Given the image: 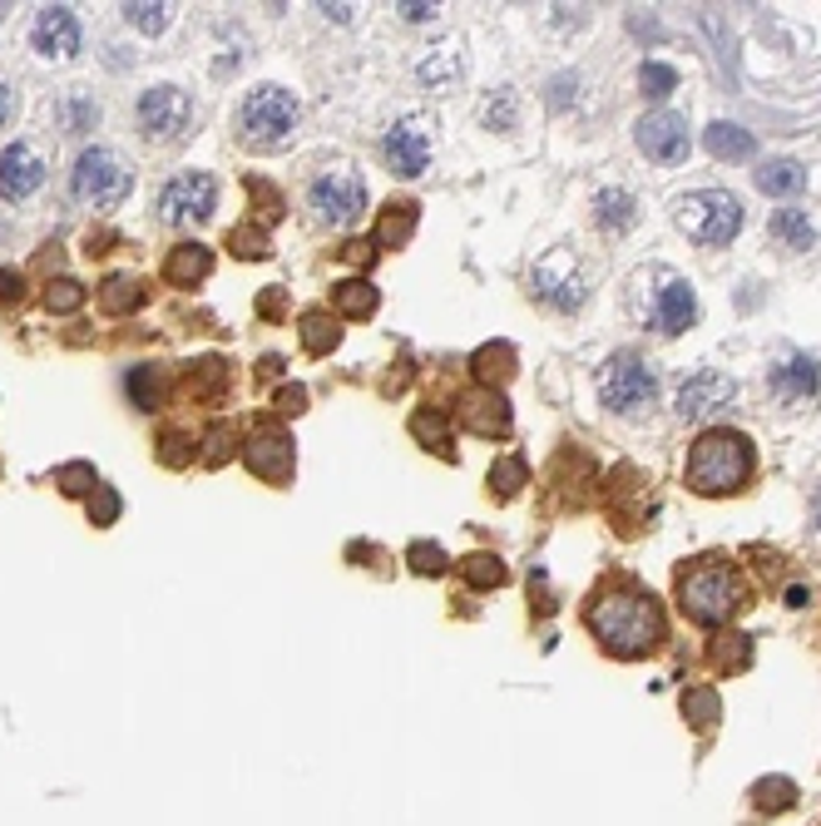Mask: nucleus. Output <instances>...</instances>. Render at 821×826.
<instances>
[{
	"mask_svg": "<svg viewBox=\"0 0 821 826\" xmlns=\"http://www.w3.org/2000/svg\"><path fill=\"white\" fill-rule=\"evenodd\" d=\"M589 629L614 658H643L663 644V604L639 584H614L589 604Z\"/></svg>",
	"mask_w": 821,
	"mask_h": 826,
	"instance_id": "obj_1",
	"label": "nucleus"
},
{
	"mask_svg": "<svg viewBox=\"0 0 821 826\" xmlns=\"http://www.w3.org/2000/svg\"><path fill=\"white\" fill-rule=\"evenodd\" d=\"M747 604V584L727 559H693L688 569H678V609L703 629L727 623Z\"/></svg>",
	"mask_w": 821,
	"mask_h": 826,
	"instance_id": "obj_2",
	"label": "nucleus"
},
{
	"mask_svg": "<svg viewBox=\"0 0 821 826\" xmlns=\"http://www.w3.org/2000/svg\"><path fill=\"white\" fill-rule=\"evenodd\" d=\"M752 481V440L737 430H703L688 451V485L698 495H737Z\"/></svg>",
	"mask_w": 821,
	"mask_h": 826,
	"instance_id": "obj_3",
	"label": "nucleus"
},
{
	"mask_svg": "<svg viewBox=\"0 0 821 826\" xmlns=\"http://www.w3.org/2000/svg\"><path fill=\"white\" fill-rule=\"evenodd\" d=\"M673 218H678V228L693 238V243L723 247L742 233V198L727 194V189H698V194L678 198Z\"/></svg>",
	"mask_w": 821,
	"mask_h": 826,
	"instance_id": "obj_4",
	"label": "nucleus"
},
{
	"mask_svg": "<svg viewBox=\"0 0 821 826\" xmlns=\"http://www.w3.org/2000/svg\"><path fill=\"white\" fill-rule=\"evenodd\" d=\"M238 124H243V139L247 144H263V149H273V144H282L292 130H298V99H292L282 85H257L253 95L243 99V114H238Z\"/></svg>",
	"mask_w": 821,
	"mask_h": 826,
	"instance_id": "obj_5",
	"label": "nucleus"
},
{
	"mask_svg": "<svg viewBox=\"0 0 821 826\" xmlns=\"http://www.w3.org/2000/svg\"><path fill=\"white\" fill-rule=\"evenodd\" d=\"M70 189H75V198H85V204H95V208H114V204H124L129 198L134 173L124 169V159H119L114 149H85L75 159Z\"/></svg>",
	"mask_w": 821,
	"mask_h": 826,
	"instance_id": "obj_6",
	"label": "nucleus"
},
{
	"mask_svg": "<svg viewBox=\"0 0 821 826\" xmlns=\"http://www.w3.org/2000/svg\"><path fill=\"white\" fill-rule=\"evenodd\" d=\"M530 288H534V297H540L544 307H555V312H579L584 307V297H589L584 268H579V258L569 253V247H555V253H544V258L534 263Z\"/></svg>",
	"mask_w": 821,
	"mask_h": 826,
	"instance_id": "obj_7",
	"label": "nucleus"
},
{
	"mask_svg": "<svg viewBox=\"0 0 821 826\" xmlns=\"http://www.w3.org/2000/svg\"><path fill=\"white\" fill-rule=\"evenodd\" d=\"M653 391H659V381H653L649 362H643V356H633V352L608 356L604 372H599V397H604L608 411H619V416L643 411L653 401Z\"/></svg>",
	"mask_w": 821,
	"mask_h": 826,
	"instance_id": "obj_8",
	"label": "nucleus"
},
{
	"mask_svg": "<svg viewBox=\"0 0 821 826\" xmlns=\"http://www.w3.org/2000/svg\"><path fill=\"white\" fill-rule=\"evenodd\" d=\"M307 204L317 208L322 223H337V228L357 223V218H362V208H366V183H362V173H357V169H327V173H322V179L307 189Z\"/></svg>",
	"mask_w": 821,
	"mask_h": 826,
	"instance_id": "obj_9",
	"label": "nucleus"
},
{
	"mask_svg": "<svg viewBox=\"0 0 821 826\" xmlns=\"http://www.w3.org/2000/svg\"><path fill=\"white\" fill-rule=\"evenodd\" d=\"M214 204H218V183L198 169L173 173V179L159 189V214L169 218V223H208V218H214Z\"/></svg>",
	"mask_w": 821,
	"mask_h": 826,
	"instance_id": "obj_10",
	"label": "nucleus"
},
{
	"mask_svg": "<svg viewBox=\"0 0 821 826\" xmlns=\"http://www.w3.org/2000/svg\"><path fill=\"white\" fill-rule=\"evenodd\" d=\"M382 159H386V169L401 173V179L426 173V163H431L426 119H396L391 130H386V139H382Z\"/></svg>",
	"mask_w": 821,
	"mask_h": 826,
	"instance_id": "obj_11",
	"label": "nucleus"
},
{
	"mask_svg": "<svg viewBox=\"0 0 821 826\" xmlns=\"http://www.w3.org/2000/svg\"><path fill=\"white\" fill-rule=\"evenodd\" d=\"M189 119H193V105H189V95H183L179 85L144 89L140 124H144V134H149V139H179V134L189 130Z\"/></svg>",
	"mask_w": 821,
	"mask_h": 826,
	"instance_id": "obj_12",
	"label": "nucleus"
},
{
	"mask_svg": "<svg viewBox=\"0 0 821 826\" xmlns=\"http://www.w3.org/2000/svg\"><path fill=\"white\" fill-rule=\"evenodd\" d=\"M649 323L659 327L663 337L688 332V327L698 323V297H693V288H688L683 278H673V272H663V282L653 288V297H649Z\"/></svg>",
	"mask_w": 821,
	"mask_h": 826,
	"instance_id": "obj_13",
	"label": "nucleus"
},
{
	"mask_svg": "<svg viewBox=\"0 0 821 826\" xmlns=\"http://www.w3.org/2000/svg\"><path fill=\"white\" fill-rule=\"evenodd\" d=\"M633 139H639V149L649 154L653 163H683L688 159V124H683L673 109H653V114H643L639 130H633Z\"/></svg>",
	"mask_w": 821,
	"mask_h": 826,
	"instance_id": "obj_14",
	"label": "nucleus"
},
{
	"mask_svg": "<svg viewBox=\"0 0 821 826\" xmlns=\"http://www.w3.org/2000/svg\"><path fill=\"white\" fill-rule=\"evenodd\" d=\"M733 397H737L733 376H723V372H713V366H703V372H693V376H688V381L678 387V416H683V421H703V416H713V411H723Z\"/></svg>",
	"mask_w": 821,
	"mask_h": 826,
	"instance_id": "obj_15",
	"label": "nucleus"
},
{
	"mask_svg": "<svg viewBox=\"0 0 821 826\" xmlns=\"http://www.w3.org/2000/svg\"><path fill=\"white\" fill-rule=\"evenodd\" d=\"M243 461L263 481H288L292 475V436L282 426H257L243 440Z\"/></svg>",
	"mask_w": 821,
	"mask_h": 826,
	"instance_id": "obj_16",
	"label": "nucleus"
},
{
	"mask_svg": "<svg viewBox=\"0 0 821 826\" xmlns=\"http://www.w3.org/2000/svg\"><path fill=\"white\" fill-rule=\"evenodd\" d=\"M768 387L777 401H787V406H801V401H811L821 391V362L807 352H792L782 356L777 366H768Z\"/></svg>",
	"mask_w": 821,
	"mask_h": 826,
	"instance_id": "obj_17",
	"label": "nucleus"
},
{
	"mask_svg": "<svg viewBox=\"0 0 821 826\" xmlns=\"http://www.w3.org/2000/svg\"><path fill=\"white\" fill-rule=\"evenodd\" d=\"M456 416L466 421L475 436H495V440L510 436V401H505L495 387H470V391H460Z\"/></svg>",
	"mask_w": 821,
	"mask_h": 826,
	"instance_id": "obj_18",
	"label": "nucleus"
},
{
	"mask_svg": "<svg viewBox=\"0 0 821 826\" xmlns=\"http://www.w3.org/2000/svg\"><path fill=\"white\" fill-rule=\"evenodd\" d=\"M40 183H45V159L31 149V144H11V149H0V198H5V204L31 198Z\"/></svg>",
	"mask_w": 821,
	"mask_h": 826,
	"instance_id": "obj_19",
	"label": "nucleus"
},
{
	"mask_svg": "<svg viewBox=\"0 0 821 826\" xmlns=\"http://www.w3.org/2000/svg\"><path fill=\"white\" fill-rule=\"evenodd\" d=\"M35 50H40L45 60H75V50H80V21H75V11L50 5V11L35 15Z\"/></svg>",
	"mask_w": 821,
	"mask_h": 826,
	"instance_id": "obj_20",
	"label": "nucleus"
},
{
	"mask_svg": "<svg viewBox=\"0 0 821 826\" xmlns=\"http://www.w3.org/2000/svg\"><path fill=\"white\" fill-rule=\"evenodd\" d=\"M208 272H214V247H203V243H179L169 258H164V278H169L173 288H198Z\"/></svg>",
	"mask_w": 821,
	"mask_h": 826,
	"instance_id": "obj_21",
	"label": "nucleus"
},
{
	"mask_svg": "<svg viewBox=\"0 0 821 826\" xmlns=\"http://www.w3.org/2000/svg\"><path fill=\"white\" fill-rule=\"evenodd\" d=\"M708 149H713V159H727V163H742L758 154V139L742 130V124H727V119H717V124H708Z\"/></svg>",
	"mask_w": 821,
	"mask_h": 826,
	"instance_id": "obj_22",
	"label": "nucleus"
},
{
	"mask_svg": "<svg viewBox=\"0 0 821 826\" xmlns=\"http://www.w3.org/2000/svg\"><path fill=\"white\" fill-rule=\"evenodd\" d=\"M416 80L426 89H450L460 80V54L456 45H431L426 54H421V65H416Z\"/></svg>",
	"mask_w": 821,
	"mask_h": 826,
	"instance_id": "obj_23",
	"label": "nucleus"
},
{
	"mask_svg": "<svg viewBox=\"0 0 821 826\" xmlns=\"http://www.w3.org/2000/svg\"><path fill=\"white\" fill-rule=\"evenodd\" d=\"M758 189L762 194H772V198H792V194L807 189V169H801L797 159H768L758 169Z\"/></svg>",
	"mask_w": 821,
	"mask_h": 826,
	"instance_id": "obj_24",
	"label": "nucleus"
},
{
	"mask_svg": "<svg viewBox=\"0 0 821 826\" xmlns=\"http://www.w3.org/2000/svg\"><path fill=\"white\" fill-rule=\"evenodd\" d=\"M708 658H713L717 673H747V668H752V639L737 633V629H727V633H717L713 639Z\"/></svg>",
	"mask_w": 821,
	"mask_h": 826,
	"instance_id": "obj_25",
	"label": "nucleus"
},
{
	"mask_svg": "<svg viewBox=\"0 0 821 826\" xmlns=\"http://www.w3.org/2000/svg\"><path fill=\"white\" fill-rule=\"evenodd\" d=\"M411 430L421 436V446H426V451L456 455V436H450V416H446V411H436V406L416 411V416H411Z\"/></svg>",
	"mask_w": 821,
	"mask_h": 826,
	"instance_id": "obj_26",
	"label": "nucleus"
},
{
	"mask_svg": "<svg viewBox=\"0 0 821 826\" xmlns=\"http://www.w3.org/2000/svg\"><path fill=\"white\" fill-rule=\"evenodd\" d=\"M331 302H337V312L341 317H372L376 312V288L372 282H362V278H347V282H337V288H331Z\"/></svg>",
	"mask_w": 821,
	"mask_h": 826,
	"instance_id": "obj_27",
	"label": "nucleus"
},
{
	"mask_svg": "<svg viewBox=\"0 0 821 826\" xmlns=\"http://www.w3.org/2000/svg\"><path fill=\"white\" fill-rule=\"evenodd\" d=\"M599 228H608V233H624V228L633 223V218H639V208H633V198L624 194V189H604V194H599Z\"/></svg>",
	"mask_w": 821,
	"mask_h": 826,
	"instance_id": "obj_28",
	"label": "nucleus"
},
{
	"mask_svg": "<svg viewBox=\"0 0 821 826\" xmlns=\"http://www.w3.org/2000/svg\"><path fill=\"white\" fill-rule=\"evenodd\" d=\"M99 302H105L109 312H134L144 302V282L134 278V272H114V278H105V288H99Z\"/></svg>",
	"mask_w": 821,
	"mask_h": 826,
	"instance_id": "obj_29",
	"label": "nucleus"
},
{
	"mask_svg": "<svg viewBox=\"0 0 821 826\" xmlns=\"http://www.w3.org/2000/svg\"><path fill=\"white\" fill-rule=\"evenodd\" d=\"M772 233L782 238V247H797V253H807V247L817 243V233H811L801 208H777V214H772Z\"/></svg>",
	"mask_w": 821,
	"mask_h": 826,
	"instance_id": "obj_30",
	"label": "nucleus"
},
{
	"mask_svg": "<svg viewBox=\"0 0 821 826\" xmlns=\"http://www.w3.org/2000/svg\"><path fill=\"white\" fill-rule=\"evenodd\" d=\"M683 718L693 722V728H717V718H723V703H717L713 688H688L683 693Z\"/></svg>",
	"mask_w": 821,
	"mask_h": 826,
	"instance_id": "obj_31",
	"label": "nucleus"
},
{
	"mask_svg": "<svg viewBox=\"0 0 821 826\" xmlns=\"http://www.w3.org/2000/svg\"><path fill=\"white\" fill-rule=\"evenodd\" d=\"M337 342H341V327L331 323L327 312H307V317H302V347H307L312 356H327Z\"/></svg>",
	"mask_w": 821,
	"mask_h": 826,
	"instance_id": "obj_32",
	"label": "nucleus"
},
{
	"mask_svg": "<svg viewBox=\"0 0 821 826\" xmlns=\"http://www.w3.org/2000/svg\"><path fill=\"white\" fill-rule=\"evenodd\" d=\"M411 228H416V204H391L376 223V247H396L401 238H411Z\"/></svg>",
	"mask_w": 821,
	"mask_h": 826,
	"instance_id": "obj_33",
	"label": "nucleus"
},
{
	"mask_svg": "<svg viewBox=\"0 0 821 826\" xmlns=\"http://www.w3.org/2000/svg\"><path fill=\"white\" fill-rule=\"evenodd\" d=\"M460 574H466V584H475V590H500L505 584V564L495 555H466L460 559Z\"/></svg>",
	"mask_w": 821,
	"mask_h": 826,
	"instance_id": "obj_34",
	"label": "nucleus"
},
{
	"mask_svg": "<svg viewBox=\"0 0 821 826\" xmlns=\"http://www.w3.org/2000/svg\"><path fill=\"white\" fill-rule=\"evenodd\" d=\"M752 802H758L762 812H787V806L797 802V782H787V777H762V782L752 787Z\"/></svg>",
	"mask_w": 821,
	"mask_h": 826,
	"instance_id": "obj_35",
	"label": "nucleus"
},
{
	"mask_svg": "<svg viewBox=\"0 0 821 826\" xmlns=\"http://www.w3.org/2000/svg\"><path fill=\"white\" fill-rule=\"evenodd\" d=\"M55 485H60L64 495H95L99 490V475H95V465H89V461H70V465H60Z\"/></svg>",
	"mask_w": 821,
	"mask_h": 826,
	"instance_id": "obj_36",
	"label": "nucleus"
},
{
	"mask_svg": "<svg viewBox=\"0 0 821 826\" xmlns=\"http://www.w3.org/2000/svg\"><path fill=\"white\" fill-rule=\"evenodd\" d=\"M406 564L416 569V574H426V580H436V574H446V549L440 545H431V539H416V545L406 549Z\"/></svg>",
	"mask_w": 821,
	"mask_h": 826,
	"instance_id": "obj_37",
	"label": "nucleus"
},
{
	"mask_svg": "<svg viewBox=\"0 0 821 826\" xmlns=\"http://www.w3.org/2000/svg\"><path fill=\"white\" fill-rule=\"evenodd\" d=\"M524 481H530V471H524L520 455H510V461H495V465H491V485H495V495H500V500L520 495Z\"/></svg>",
	"mask_w": 821,
	"mask_h": 826,
	"instance_id": "obj_38",
	"label": "nucleus"
},
{
	"mask_svg": "<svg viewBox=\"0 0 821 826\" xmlns=\"http://www.w3.org/2000/svg\"><path fill=\"white\" fill-rule=\"evenodd\" d=\"M228 247H233L238 258H267V253H273V243H267V228H253V223L233 228V233H228Z\"/></svg>",
	"mask_w": 821,
	"mask_h": 826,
	"instance_id": "obj_39",
	"label": "nucleus"
},
{
	"mask_svg": "<svg viewBox=\"0 0 821 826\" xmlns=\"http://www.w3.org/2000/svg\"><path fill=\"white\" fill-rule=\"evenodd\" d=\"M129 397H134L140 411L159 406V372H154V366H134V372H129Z\"/></svg>",
	"mask_w": 821,
	"mask_h": 826,
	"instance_id": "obj_40",
	"label": "nucleus"
},
{
	"mask_svg": "<svg viewBox=\"0 0 821 826\" xmlns=\"http://www.w3.org/2000/svg\"><path fill=\"white\" fill-rule=\"evenodd\" d=\"M124 15H129V25H140V31H149V35H159V31H169V5H159V0H140V5H124Z\"/></svg>",
	"mask_w": 821,
	"mask_h": 826,
	"instance_id": "obj_41",
	"label": "nucleus"
},
{
	"mask_svg": "<svg viewBox=\"0 0 821 826\" xmlns=\"http://www.w3.org/2000/svg\"><path fill=\"white\" fill-rule=\"evenodd\" d=\"M639 85H643V95L663 99V95H673V89H678V70L663 65V60H649V65L639 70Z\"/></svg>",
	"mask_w": 821,
	"mask_h": 826,
	"instance_id": "obj_42",
	"label": "nucleus"
},
{
	"mask_svg": "<svg viewBox=\"0 0 821 826\" xmlns=\"http://www.w3.org/2000/svg\"><path fill=\"white\" fill-rule=\"evenodd\" d=\"M80 302H85V288H80L75 278H55L50 288H45V307L50 312H75Z\"/></svg>",
	"mask_w": 821,
	"mask_h": 826,
	"instance_id": "obj_43",
	"label": "nucleus"
},
{
	"mask_svg": "<svg viewBox=\"0 0 821 826\" xmlns=\"http://www.w3.org/2000/svg\"><path fill=\"white\" fill-rule=\"evenodd\" d=\"M114 520H119V495L109 490V485H99V490L89 495V525L105 530V525H114Z\"/></svg>",
	"mask_w": 821,
	"mask_h": 826,
	"instance_id": "obj_44",
	"label": "nucleus"
},
{
	"mask_svg": "<svg viewBox=\"0 0 821 826\" xmlns=\"http://www.w3.org/2000/svg\"><path fill=\"white\" fill-rule=\"evenodd\" d=\"M485 124H491V130H500V134L515 130V95H510V89H500V95L485 105Z\"/></svg>",
	"mask_w": 821,
	"mask_h": 826,
	"instance_id": "obj_45",
	"label": "nucleus"
},
{
	"mask_svg": "<svg viewBox=\"0 0 821 826\" xmlns=\"http://www.w3.org/2000/svg\"><path fill=\"white\" fill-rule=\"evenodd\" d=\"M99 119V105L95 99H70V105H64V124H70V130H89V124H95Z\"/></svg>",
	"mask_w": 821,
	"mask_h": 826,
	"instance_id": "obj_46",
	"label": "nucleus"
},
{
	"mask_svg": "<svg viewBox=\"0 0 821 826\" xmlns=\"http://www.w3.org/2000/svg\"><path fill=\"white\" fill-rule=\"evenodd\" d=\"M189 436H179V430H169V436L159 440V461L164 465H189Z\"/></svg>",
	"mask_w": 821,
	"mask_h": 826,
	"instance_id": "obj_47",
	"label": "nucleus"
},
{
	"mask_svg": "<svg viewBox=\"0 0 821 826\" xmlns=\"http://www.w3.org/2000/svg\"><path fill=\"white\" fill-rule=\"evenodd\" d=\"M203 455L214 465H224L228 455H233V426H214V436H208V446H203Z\"/></svg>",
	"mask_w": 821,
	"mask_h": 826,
	"instance_id": "obj_48",
	"label": "nucleus"
},
{
	"mask_svg": "<svg viewBox=\"0 0 821 826\" xmlns=\"http://www.w3.org/2000/svg\"><path fill=\"white\" fill-rule=\"evenodd\" d=\"M21 292H25L21 272H11V268H0V302H21Z\"/></svg>",
	"mask_w": 821,
	"mask_h": 826,
	"instance_id": "obj_49",
	"label": "nucleus"
},
{
	"mask_svg": "<svg viewBox=\"0 0 821 826\" xmlns=\"http://www.w3.org/2000/svg\"><path fill=\"white\" fill-rule=\"evenodd\" d=\"M302 406H307V391H302V387H282V391H278V411H288V416H298Z\"/></svg>",
	"mask_w": 821,
	"mask_h": 826,
	"instance_id": "obj_50",
	"label": "nucleus"
},
{
	"mask_svg": "<svg viewBox=\"0 0 821 826\" xmlns=\"http://www.w3.org/2000/svg\"><path fill=\"white\" fill-rule=\"evenodd\" d=\"M341 258H347V263H372V258H376V243H362V238H352V243L341 247Z\"/></svg>",
	"mask_w": 821,
	"mask_h": 826,
	"instance_id": "obj_51",
	"label": "nucleus"
},
{
	"mask_svg": "<svg viewBox=\"0 0 821 826\" xmlns=\"http://www.w3.org/2000/svg\"><path fill=\"white\" fill-rule=\"evenodd\" d=\"M401 15H406V21H431V15H436V5H426V0H416V5H411V0H406Z\"/></svg>",
	"mask_w": 821,
	"mask_h": 826,
	"instance_id": "obj_52",
	"label": "nucleus"
},
{
	"mask_svg": "<svg viewBox=\"0 0 821 826\" xmlns=\"http://www.w3.org/2000/svg\"><path fill=\"white\" fill-rule=\"evenodd\" d=\"M787 604H792V609H807V604H811V590H801V584H792V590H787Z\"/></svg>",
	"mask_w": 821,
	"mask_h": 826,
	"instance_id": "obj_53",
	"label": "nucleus"
},
{
	"mask_svg": "<svg viewBox=\"0 0 821 826\" xmlns=\"http://www.w3.org/2000/svg\"><path fill=\"white\" fill-rule=\"evenodd\" d=\"M11 109H15V99H11V89L0 85V124H5V119H11Z\"/></svg>",
	"mask_w": 821,
	"mask_h": 826,
	"instance_id": "obj_54",
	"label": "nucleus"
},
{
	"mask_svg": "<svg viewBox=\"0 0 821 826\" xmlns=\"http://www.w3.org/2000/svg\"><path fill=\"white\" fill-rule=\"evenodd\" d=\"M278 307H282V292L273 288V292H267V297H263V312H267V317H273V312H278Z\"/></svg>",
	"mask_w": 821,
	"mask_h": 826,
	"instance_id": "obj_55",
	"label": "nucleus"
},
{
	"mask_svg": "<svg viewBox=\"0 0 821 826\" xmlns=\"http://www.w3.org/2000/svg\"><path fill=\"white\" fill-rule=\"evenodd\" d=\"M811 520H817V535H821V490L811 495Z\"/></svg>",
	"mask_w": 821,
	"mask_h": 826,
	"instance_id": "obj_56",
	"label": "nucleus"
}]
</instances>
